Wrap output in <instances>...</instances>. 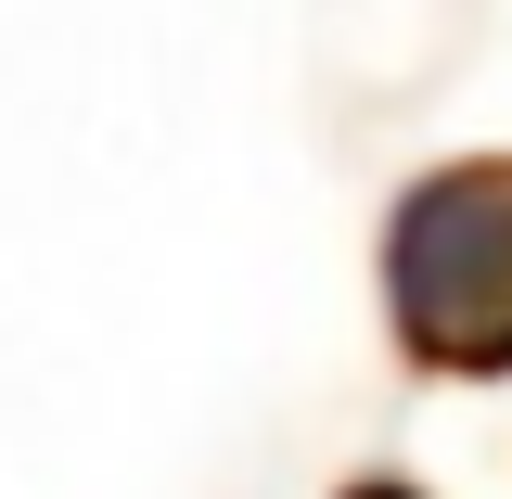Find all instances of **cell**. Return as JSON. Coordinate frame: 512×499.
<instances>
[{
  "label": "cell",
  "instance_id": "2",
  "mask_svg": "<svg viewBox=\"0 0 512 499\" xmlns=\"http://www.w3.org/2000/svg\"><path fill=\"white\" fill-rule=\"evenodd\" d=\"M359 499H397V487H359Z\"/></svg>",
  "mask_w": 512,
  "mask_h": 499
},
{
  "label": "cell",
  "instance_id": "1",
  "mask_svg": "<svg viewBox=\"0 0 512 499\" xmlns=\"http://www.w3.org/2000/svg\"><path fill=\"white\" fill-rule=\"evenodd\" d=\"M397 320L423 359L500 372L512 359V167H461V180L410 192L397 218Z\"/></svg>",
  "mask_w": 512,
  "mask_h": 499
}]
</instances>
